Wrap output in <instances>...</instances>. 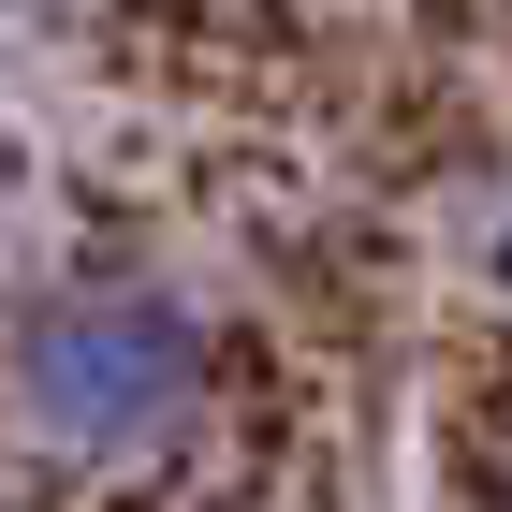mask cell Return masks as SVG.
Listing matches in <instances>:
<instances>
[{
  "instance_id": "obj_1",
  "label": "cell",
  "mask_w": 512,
  "mask_h": 512,
  "mask_svg": "<svg viewBox=\"0 0 512 512\" xmlns=\"http://www.w3.org/2000/svg\"><path fill=\"white\" fill-rule=\"evenodd\" d=\"M220 395V322L176 278H74L30 293L0 337V410L44 469H147Z\"/></svg>"
},
{
  "instance_id": "obj_2",
  "label": "cell",
  "mask_w": 512,
  "mask_h": 512,
  "mask_svg": "<svg viewBox=\"0 0 512 512\" xmlns=\"http://www.w3.org/2000/svg\"><path fill=\"white\" fill-rule=\"evenodd\" d=\"M15 220H30V176H15V147H0V264H15Z\"/></svg>"
},
{
  "instance_id": "obj_3",
  "label": "cell",
  "mask_w": 512,
  "mask_h": 512,
  "mask_svg": "<svg viewBox=\"0 0 512 512\" xmlns=\"http://www.w3.org/2000/svg\"><path fill=\"white\" fill-rule=\"evenodd\" d=\"M483 278H498V293H512V205H498V220H483Z\"/></svg>"
}]
</instances>
